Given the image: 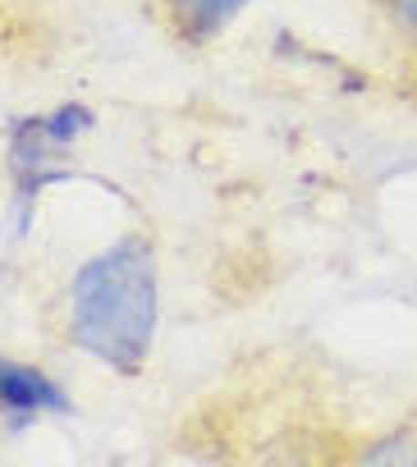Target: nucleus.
Returning a JSON list of instances; mask_svg holds the SVG:
<instances>
[{
    "mask_svg": "<svg viewBox=\"0 0 417 467\" xmlns=\"http://www.w3.org/2000/svg\"><path fill=\"white\" fill-rule=\"evenodd\" d=\"M69 339L133 376L156 339V257L142 234L88 257L69 285Z\"/></svg>",
    "mask_w": 417,
    "mask_h": 467,
    "instance_id": "f257e3e1",
    "label": "nucleus"
},
{
    "mask_svg": "<svg viewBox=\"0 0 417 467\" xmlns=\"http://www.w3.org/2000/svg\"><path fill=\"white\" fill-rule=\"evenodd\" d=\"M253 0H165V15H170V28L179 33V42L188 47H206L216 42Z\"/></svg>",
    "mask_w": 417,
    "mask_h": 467,
    "instance_id": "f03ea898",
    "label": "nucleus"
},
{
    "mask_svg": "<svg viewBox=\"0 0 417 467\" xmlns=\"http://www.w3.org/2000/svg\"><path fill=\"white\" fill-rule=\"evenodd\" d=\"M0 403L10 412H65L69 399L60 394L56 380H47L37 367L0 362Z\"/></svg>",
    "mask_w": 417,
    "mask_h": 467,
    "instance_id": "7ed1b4c3",
    "label": "nucleus"
},
{
    "mask_svg": "<svg viewBox=\"0 0 417 467\" xmlns=\"http://www.w3.org/2000/svg\"><path fill=\"white\" fill-rule=\"evenodd\" d=\"M349 467H417V426H390L358 444Z\"/></svg>",
    "mask_w": 417,
    "mask_h": 467,
    "instance_id": "20e7f679",
    "label": "nucleus"
},
{
    "mask_svg": "<svg viewBox=\"0 0 417 467\" xmlns=\"http://www.w3.org/2000/svg\"><path fill=\"white\" fill-rule=\"evenodd\" d=\"M376 5L390 19V28L417 51V0H376Z\"/></svg>",
    "mask_w": 417,
    "mask_h": 467,
    "instance_id": "39448f33",
    "label": "nucleus"
}]
</instances>
